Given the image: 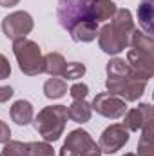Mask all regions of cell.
Returning a JSON list of instances; mask_svg holds the SVG:
<instances>
[{"mask_svg":"<svg viewBox=\"0 0 154 156\" xmlns=\"http://www.w3.org/2000/svg\"><path fill=\"white\" fill-rule=\"evenodd\" d=\"M33 125L44 138V142H56L65 131L67 123V105H47L33 118Z\"/></svg>","mask_w":154,"mask_h":156,"instance_id":"obj_2","label":"cell"},{"mask_svg":"<svg viewBox=\"0 0 154 156\" xmlns=\"http://www.w3.org/2000/svg\"><path fill=\"white\" fill-rule=\"evenodd\" d=\"M83 156H102V151L96 149V151H91V153H87V154H83Z\"/></svg>","mask_w":154,"mask_h":156,"instance_id":"obj_30","label":"cell"},{"mask_svg":"<svg viewBox=\"0 0 154 156\" xmlns=\"http://www.w3.org/2000/svg\"><path fill=\"white\" fill-rule=\"evenodd\" d=\"M27 156H54V149L49 142H29Z\"/></svg>","mask_w":154,"mask_h":156,"instance_id":"obj_22","label":"cell"},{"mask_svg":"<svg viewBox=\"0 0 154 156\" xmlns=\"http://www.w3.org/2000/svg\"><path fill=\"white\" fill-rule=\"evenodd\" d=\"M129 67L143 80H151L154 73V55H149V53H143V51H138V49H129L127 51V60Z\"/></svg>","mask_w":154,"mask_h":156,"instance_id":"obj_8","label":"cell"},{"mask_svg":"<svg viewBox=\"0 0 154 156\" xmlns=\"http://www.w3.org/2000/svg\"><path fill=\"white\" fill-rule=\"evenodd\" d=\"M91 115H93L91 104L85 100H73V104L67 107V116L75 123H87L91 120Z\"/></svg>","mask_w":154,"mask_h":156,"instance_id":"obj_16","label":"cell"},{"mask_svg":"<svg viewBox=\"0 0 154 156\" xmlns=\"http://www.w3.org/2000/svg\"><path fill=\"white\" fill-rule=\"evenodd\" d=\"M64 145L71 147L78 156H83V154H87V153H91V151L100 149L98 144L93 140V136H91L87 131H83V129H75V131H71V133L67 134Z\"/></svg>","mask_w":154,"mask_h":156,"instance_id":"obj_10","label":"cell"},{"mask_svg":"<svg viewBox=\"0 0 154 156\" xmlns=\"http://www.w3.org/2000/svg\"><path fill=\"white\" fill-rule=\"evenodd\" d=\"M87 2V15L94 22H105L111 20L116 13V4L113 0H85Z\"/></svg>","mask_w":154,"mask_h":156,"instance_id":"obj_11","label":"cell"},{"mask_svg":"<svg viewBox=\"0 0 154 156\" xmlns=\"http://www.w3.org/2000/svg\"><path fill=\"white\" fill-rule=\"evenodd\" d=\"M98 29H100L98 22L87 20V22H80L75 27H71L69 29V35H71V38L75 40V42L87 44V42H93V40L98 37Z\"/></svg>","mask_w":154,"mask_h":156,"instance_id":"obj_14","label":"cell"},{"mask_svg":"<svg viewBox=\"0 0 154 156\" xmlns=\"http://www.w3.org/2000/svg\"><path fill=\"white\" fill-rule=\"evenodd\" d=\"M67 93V82L58 76H51L44 83V94L49 100H58Z\"/></svg>","mask_w":154,"mask_h":156,"instance_id":"obj_19","label":"cell"},{"mask_svg":"<svg viewBox=\"0 0 154 156\" xmlns=\"http://www.w3.org/2000/svg\"><path fill=\"white\" fill-rule=\"evenodd\" d=\"M9 140H11V129L5 122L0 120V144H5Z\"/></svg>","mask_w":154,"mask_h":156,"instance_id":"obj_27","label":"cell"},{"mask_svg":"<svg viewBox=\"0 0 154 156\" xmlns=\"http://www.w3.org/2000/svg\"><path fill=\"white\" fill-rule=\"evenodd\" d=\"M13 53L20 71L26 76H37L44 73V55L37 42L29 38H18L13 42Z\"/></svg>","mask_w":154,"mask_h":156,"instance_id":"obj_3","label":"cell"},{"mask_svg":"<svg viewBox=\"0 0 154 156\" xmlns=\"http://www.w3.org/2000/svg\"><path fill=\"white\" fill-rule=\"evenodd\" d=\"M58 156H78L71 147H67V145H62V149H60V154Z\"/></svg>","mask_w":154,"mask_h":156,"instance_id":"obj_28","label":"cell"},{"mask_svg":"<svg viewBox=\"0 0 154 156\" xmlns=\"http://www.w3.org/2000/svg\"><path fill=\"white\" fill-rule=\"evenodd\" d=\"M107 93L120 96L123 102H136L142 98L147 87V80L138 76L123 58H111L107 62Z\"/></svg>","mask_w":154,"mask_h":156,"instance_id":"obj_1","label":"cell"},{"mask_svg":"<svg viewBox=\"0 0 154 156\" xmlns=\"http://www.w3.org/2000/svg\"><path fill=\"white\" fill-rule=\"evenodd\" d=\"M9 75H11V64H9V60L0 53V80L9 78Z\"/></svg>","mask_w":154,"mask_h":156,"instance_id":"obj_25","label":"cell"},{"mask_svg":"<svg viewBox=\"0 0 154 156\" xmlns=\"http://www.w3.org/2000/svg\"><path fill=\"white\" fill-rule=\"evenodd\" d=\"M13 94H15V91H13L11 85H0V104L9 102V98H11Z\"/></svg>","mask_w":154,"mask_h":156,"instance_id":"obj_26","label":"cell"},{"mask_svg":"<svg viewBox=\"0 0 154 156\" xmlns=\"http://www.w3.org/2000/svg\"><path fill=\"white\" fill-rule=\"evenodd\" d=\"M91 109L96 111L100 116H105L109 120H118L125 115L127 102H123L120 96L111 93H98L91 104Z\"/></svg>","mask_w":154,"mask_h":156,"instance_id":"obj_5","label":"cell"},{"mask_svg":"<svg viewBox=\"0 0 154 156\" xmlns=\"http://www.w3.org/2000/svg\"><path fill=\"white\" fill-rule=\"evenodd\" d=\"M9 116L16 125H29L35 118L33 104L27 100H16L9 109Z\"/></svg>","mask_w":154,"mask_h":156,"instance_id":"obj_12","label":"cell"},{"mask_svg":"<svg viewBox=\"0 0 154 156\" xmlns=\"http://www.w3.org/2000/svg\"><path fill=\"white\" fill-rule=\"evenodd\" d=\"M136 156H154V120L143 125Z\"/></svg>","mask_w":154,"mask_h":156,"instance_id":"obj_17","label":"cell"},{"mask_svg":"<svg viewBox=\"0 0 154 156\" xmlns=\"http://www.w3.org/2000/svg\"><path fill=\"white\" fill-rule=\"evenodd\" d=\"M129 45H131L132 49H138V51L154 55V40H152V37L142 33L140 29H134V31H132L131 40H129Z\"/></svg>","mask_w":154,"mask_h":156,"instance_id":"obj_20","label":"cell"},{"mask_svg":"<svg viewBox=\"0 0 154 156\" xmlns=\"http://www.w3.org/2000/svg\"><path fill=\"white\" fill-rule=\"evenodd\" d=\"M33 27L35 20L27 11H13L2 20V33L13 42L18 38H27Z\"/></svg>","mask_w":154,"mask_h":156,"instance_id":"obj_4","label":"cell"},{"mask_svg":"<svg viewBox=\"0 0 154 156\" xmlns=\"http://www.w3.org/2000/svg\"><path fill=\"white\" fill-rule=\"evenodd\" d=\"M127 142H129V131L125 129V125L111 123L102 133V136L98 140V147H100L102 154H114L121 147H125Z\"/></svg>","mask_w":154,"mask_h":156,"instance_id":"obj_6","label":"cell"},{"mask_svg":"<svg viewBox=\"0 0 154 156\" xmlns=\"http://www.w3.org/2000/svg\"><path fill=\"white\" fill-rule=\"evenodd\" d=\"M123 156H136V154H134V153H125Z\"/></svg>","mask_w":154,"mask_h":156,"instance_id":"obj_31","label":"cell"},{"mask_svg":"<svg viewBox=\"0 0 154 156\" xmlns=\"http://www.w3.org/2000/svg\"><path fill=\"white\" fill-rule=\"evenodd\" d=\"M98 45L105 55L116 56L125 51V47H129V40L120 35L111 24H105L98 29Z\"/></svg>","mask_w":154,"mask_h":156,"instance_id":"obj_7","label":"cell"},{"mask_svg":"<svg viewBox=\"0 0 154 156\" xmlns=\"http://www.w3.org/2000/svg\"><path fill=\"white\" fill-rule=\"evenodd\" d=\"M154 120V107L151 104H140L138 107L127 109L123 115V125L127 131H142L145 123Z\"/></svg>","mask_w":154,"mask_h":156,"instance_id":"obj_9","label":"cell"},{"mask_svg":"<svg viewBox=\"0 0 154 156\" xmlns=\"http://www.w3.org/2000/svg\"><path fill=\"white\" fill-rule=\"evenodd\" d=\"M111 20H113L111 26L114 27L116 31H118L120 35H123L127 40H131L132 31L136 29V27H134V20H132V13H131L129 9H125V7L116 9L114 16H113Z\"/></svg>","mask_w":154,"mask_h":156,"instance_id":"obj_13","label":"cell"},{"mask_svg":"<svg viewBox=\"0 0 154 156\" xmlns=\"http://www.w3.org/2000/svg\"><path fill=\"white\" fill-rule=\"evenodd\" d=\"M20 0H0V5L2 7H13V5H18Z\"/></svg>","mask_w":154,"mask_h":156,"instance_id":"obj_29","label":"cell"},{"mask_svg":"<svg viewBox=\"0 0 154 156\" xmlns=\"http://www.w3.org/2000/svg\"><path fill=\"white\" fill-rule=\"evenodd\" d=\"M0 156H27V144L18 140H9L4 144Z\"/></svg>","mask_w":154,"mask_h":156,"instance_id":"obj_21","label":"cell"},{"mask_svg":"<svg viewBox=\"0 0 154 156\" xmlns=\"http://www.w3.org/2000/svg\"><path fill=\"white\" fill-rule=\"evenodd\" d=\"M138 20L140 27L145 35H154V0H142L138 5Z\"/></svg>","mask_w":154,"mask_h":156,"instance_id":"obj_15","label":"cell"},{"mask_svg":"<svg viewBox=\"0 0 154 156\" xmlns=\"http://www.w3.org/2000/svg\"><path fill=\"white\" fill-rule=\"evenodd\" d=\"M67 62L60 53H47L44 56V73L49 76H62Z\"/></svg>","mask_w":154,"mask_h":156,"instance_id":"obj_18","label":"cell"},{"mask_svg":"<svg viewBox=\"0 0 154 156\" xmlns=\"http://www.w3.org/2000/svg\"><path fill=\"white\" fill-rule=\"evenodd\" d=\"M85 71H87V67H85L83 64H80V62H71V64L65 66L62 76L67 78V80H78V78H82L85 75Z\"/></svg>","mask_w":154,"mask_h":156,"instance_id":"obj_23","label":"cell"},{"mask_svg":"<svg viewBox=\"0 0 154 156\" xmlns=\"http://www.w3.org/2000/svg\"><path fill=\"white\" fill-rule=\"evenodd\" d=\"M69 94H71L73 100H85V96L89 94V87H87V83L78 82V83H75V85H71Z\"/></svg>","mask_w":154,"mask_h":156,"instance_id":"obj_24","label":"cell"}]
</instances>
